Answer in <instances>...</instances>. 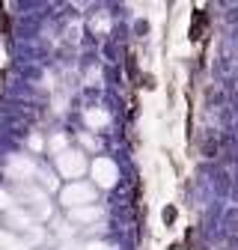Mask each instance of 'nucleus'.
<instances>
[{"mask_svg":"<svg viewBox=\"0 0 238 250\" xmlns=\"http://www.w3.org/2000/svg\"><path fill=\"white\" fill-rule=\"evenodd\" d=\"M128 72H131V75L137 72V62H134V54H128Z\"/></svg>","mask_w":238,"mask_h":250,"instance_id":"obj_4","label":"nucleus"},{"mask_svg":"<svg viewBox=\"0 0 238 250\" xmlns=\"http://www.w3.org/2000/svg\"><path fill=\"white\" fill-rule=\"evenodd\" d=\"M205 30H208V12H205V9H197L194 18H191L188 39H191V42H202V39H205Z\"/></svg>","mask_w":238,"mask_h":250,"instance_id":"obj_1","label":"nucleus"},{"mask_svg":"<svg viewBox=\"0 0 238 250\" xmlns=\"http://www.w3.org/2000/svg\"><path fill=\"white\" fill-rule=\"evenodd\" d=\"M140 83H143V86H146V89H155V78H152V75H146V78H143V81H140Z\"/></svg>","mask_w":238,"mask_h":250,"instance_id":"obj_3","label":"nucleus"},{"mask_svg":"<svg viewBox=\"0 0 238 250\" xmlns=\"http://www.w3.org/2000/svg\"><path fill=\"white\" fill-rule=\"evenodd\" d=\"M176 214H178V211H176L173 206H167V208H164V214H161V217H164V224H167V227H170V224H176Z\"/></svg>","mask_w":238,"mask_h":250,"instance_id":"obj_2","label":"nucleus"}]
</instances>
